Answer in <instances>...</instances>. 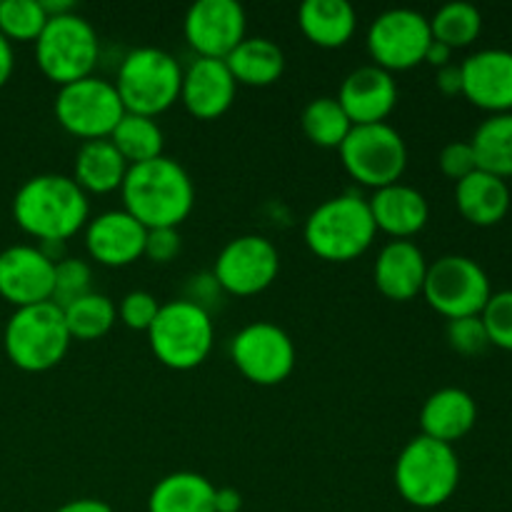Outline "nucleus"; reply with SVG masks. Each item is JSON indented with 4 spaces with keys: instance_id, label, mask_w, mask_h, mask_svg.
<instances>
[{
    "instance_id": "nucleus-9",
    "label": "nucleus",
    "mask_w": 512,
    "mask_h": 512,
    "mask_svg": "<svg viewBox=\"0 0 512 512\" xmlns=\"http://www.w3.org/2000/svg\"><path fill=\"white\" fill-rule=\"evenodd\" d=\"M338 150L350 178L373 190L400 183L408 165V145L390 123L353 125Z\"/></svg>"
},
{
    "instance_id": "nucleus-3",
    "label": "nucleus",
    "mask_w": 512,
    "mask_h": 512,
    "mask_svg": "<svg viewBox=\"0 0 512 512\" xmlns=\"http://www.w3.org/2000/svg\"><path fill=\"white\" fill-rule=\"evenodd\" d=\"M393 480L400 498L413 508H440L453 498L460 485L458 453L453 445L418 435L400 450Z\"/></svg>"
},
{
    "instance_id": "nucleus-4",
    "label": "nucleus",
    "mask_w": 512,
    "mask_h": 512,
    "mask_svg": "<svg viewBox=\"0 0 512 512\" xmlns=\"http://www.w3.org/2000/svg\"><path fill=\"white\" fill-rule=\"evenodd\" d=\"M375 233L378 228H375L368 198H360L355 193L323 200L308 215L303 228L305 245L318 258L330 260V263H348V260L360 258L373 245Z\"/></svg>"
},
{
    "instance_id": "nucleus-23",
    "label": "nucleus",
    "mask_w": 512,
    "mask_h": 512,
    "mask_svg": "<svg viewBox=\"0 0 512 512\" xmlns=\"http://www.w3.org/2000/svg\"><path fill=\"white\" fill-rule=\"evenodd\" d=\"M478 420V403L463 388H440L420 410V428L428 438L453 445L463 440Z\"/></svg>"
},
{
    "instance_id": "nucleus-44",
    "label": "nucleus",
    "mask_w": 512,
    "mask_h": 512,
    "mask_svg": "<svg viewBox=\"0 0 512 512\" xmlns=\"http://www.w3.org/2000/svg\"><path fill=\"white\" fill-rule=\"evenodd\" d=\"M15 70V53H13V43L8 38L0 35V88L10 80Z\"/></svg>"
},
{
    "instance_id": "nucleus-14",
    "label": "nucleus",
    "mask_w": 512,
    "mask_h": 512,
    "mask_svg": "<svg viewBox=\"0 0 512 512\" xmlns=\"http://www.w3.org/2000/svg\"><path fill=\"white\" fill-rule=\"evenodd\" d=\"M280 270V253L263 235H240L223 245L215 258L213 280L230 295L248 298L273 285Z\"/></svg>"
},
{
    "instance_id": "nucleus-2",
    "label": "nucleus",
    "mask_w": 512,
    "mask_h": 512,
    "mask_svg": "<svg viewBox=\"0 0 512 512\" xmlns=\"http://www.w3.org/2000/svg\"><path fill=\"white\" fill-rule=\"evenodd\" d=\"M120 195L123 210L148 230L178 228L195 205V185L188 170L168 155L130 165Z\"/></svg>"
},
{
    "instance_id": "nucleus-20",
    "label": "nucleus",
    "mask_w": 512,
    "mask_h": 512,
    "mask_svg": "<svg viewBox=\"0 0 512 512\" xmlns=\"http://www.w3.org/2000/svg\"><path fill=\"white\" fill-rule=\"evenodd\" d=\"M238 83L225 65V60L195 58L183 70V85H180V100L185 103L190 115L200 120H215L233 105Z\"/></svg>"
},
{
    "instance_id": "nucleus-26",
    "label": "nucleus",
    "mask_w": 512,
    "mask_h": 512,
    "mask_svg": "<svg viewBox=\"0 0 512 512\" xmlns=\"http://www.w3.org/2000/svg\"><path fill=\"white\" fill-rule=\"evenodd\" d=\"M128 168L130 165L125 163L118 148L110 143V138L85 140L75 155L73 180L85 193H113V190H120Z\"/></svg>"
},
{
    "instance_id": "nucleus-40",
    "label": "nucleus",
    "mask_w": 512,
    "mask_h": 512,
    "mask_svg": "<svg viewBox=\"0 0 512 512\" xmlns=\"http://www.w3.org/2000/svg\"><path fill=\"white\" fill-rule=\"evenodd\" d=\"M180 253L178 228H153L145 238V255L153 263H170Z\"/></svg>"
},
{
    "instance_id": "nucleus-10",
    "label": "nucleus",
    "mask_w": 512,
    "mask_h": 512,
    "mask_svg": "<svg viewBox=\"0 0 512 512\" xmlns=\"http://www.w3.org/2000/svg\"><path fill=\"white\" fill-rule=\"evenodd\" d=\"M423 295L430 308L455 320L483 313L493 288L478 260L468 255H443L428 265Z\"/></svg>"
},
{
    "instance_id": "nucleus-5",
    "label": "nucleus",
    "mask_w": 512,
    "mask_h": 512,
    "mask_svg": "<svg viewBox=\"0 0 512 512\" xmlns=\"http://www.w3.org/2000/svg\"><path fill=\"white\" fill-rule=\"evenodd\" d=\"M65 315L53 300L15 308L3 330V348L10 363L25 373H45L60 365L70 348Z\"/></svg>"
},
{
    "instance_id": "nucleus-22",
    "label": "nucleus",
    "mask_w": 512,
    "mask_h": 512,
    "mask_svg": "<svg viewBox=\"0 0 512 512\" xmlns=\"http://www.w3.org/2000/svg\"><path fill=\"white\" fill-rule=\"evenodd\" d=\"M368 205L375 228L393 235L395 240H410L418 235L430 218V205L425 195L405 183L375 190L373 198H368Z\"/></svg>"
},
{
    "instance_id": "nucleus-33",
    "label": "nucleus",
    "mask_w": 512,
    "mask_h": 512,
    "mask_svg": "<svg viewBox=\"0 0 512 512\" xmlns=\"http://www.w3.org/2000/svg\"><path fill=\"white\" fill-rule=\"evenodd\" d=\"M430 20V33L433 40L448 45L450 50L468 48L478 40L480 30H483V15L475 5L465 3V0H455V3H445L443 8L435 10Z\"/></svg>"
},
{
    "instance_id": "nucleus-45",
    "label": "nucleus",
    "mask_w": 512,
    "mask_h": 512,
    "mask_svg": "<svg viewBox=\"0 0 512 512\" xmlns=\"http://www.w3.org/2000/svg\"><path fill=\"white\" fill-rule=\"evenodd\" d=\"M450 55H453V50H450L448 45L433 40V43H430V48H428V53H425V63L435 65V68H443V65L450 63Z\"/></svg>"
},
{
    "instance_id": "nucleus-24",
    "label": "nucleus",
    "mask_w": 512,
    "mask_h": 512,
    "mask_svg": "<svg viewBox=\"0 0 512 512\" xmlns=\"http://www.w3.org/2000/svg\"><path fill=\"white\" fill-rule=\"evenodd\" d=\"M508 180L475 170L468 178L455 183V205L468 223L478 228H490L505 220L510 210Z\"/></svg>"
},
{
    "instance_id": "nucleus-6",
    "label": "nucleus",
    "mask_w": 512,
    "mask_h": 512,
    "mask_svg": "<svg viewBox=\"0 0 512 512\" xmlns=\"http://www.w3.org/2000/svg\"><path fill=\"white\" fill-rule=\"evenodd\" d=\"M213 338V318L193 298L170 300L160 305L148 330L150 350L170 370L198 368L208 358Z\"/></svg>"
},
{
    "instance_id": "nucleus-15",
    "label": "nucleus",
    "mask_w": 512,
    "mask_h": 512,
    "mask_svg": "<svg viewBox=\"0 0 512 512\" xmlns=\"http://www.w3.org/2000/svg\"><path fill=\"white\" fill-rule=\"evenodd\" d=\"M243 5L235 0H198L188 8L183 33L198 58L225 60L245 40Z\"/></svg>"
},
{
    "instance_id": "nucleus-36",
    "label": "nucleus",
    "mask_w": 512,
    "mask_h": 512,
    "mask_svg": "<svg viewBox=\"0 0 512 512\" xmlns=\"http://www.w3.org/2000/svg\"><path fill=\"white\" fill-rule=\"evenodd\" d=\"M490 345L512 353V290L490 295L488 305L480 313Z\"/></svg>"
},
{
    "instance_id": "nucleus-21",
    "label": "nucleus",
    "mask_w": 512,
    "mask_h": 512,
    "mask_svg": "<svg viewBox=\"0 0 512 512\" xmlns=\"http://www.w3.org/2000/svg\"><path fill=\"white\" fill-rule=\"evenodd\" d=\"M425 253L413 240H390L383 245L373 265L375 288L395 303H405L423 295L425 275H428Z\"/></svg>"
},
{
    "instance_id": "nucleus-19",
    "label": "nucleus",
    "mask_w": 512,
    "mask_h": 512,
    "mask_svg": "<svg viewBox=\"0 0 512 512\" xmlns=\"http://www.w3.org/2000/svg\"><path fill=\"white\" fill-rule=\"evenodd\" d=\"M338 103L343 105L353 125L385 123L398 105V85L393 73L375 63L350 70L340 83Z\"/></svg>"
},
{
    "instance_id": "nucleus-18",
    "label": "nucleus",
    "mask_w": 512,
    "mask_h": 512,
    "mask_svg": "<svg viewBox=\"0 0 512 512\" xmlns=\"http://www.w3.org/2000/svg\"><path fill=\"white\" fill-rule=\"evenodd\" d=\"M463 95L490 115L512 113V50L485 48L460 63Z\"/></svg>"
},
{
    "instance_id": "nucleus-27",
    "label": "nucleus",
    "mask_w": 512,
    "mask_h": 512,
    "mask_svg": "<svg viewBox=\"0 0 512 512\" xmlns=\"http://www.w3.org/2000/svg\"><path fill=\"white\" fill-rule=\"evenodd\" d=\"M215 490L200 473H170L150 490L148 512H215Z\"/></svg>"
},
{
    "instance_id": "nucleus-7",
    "label": "nucleus",
    "mask_w": 512,
    "mask_h": 512,
    "mask_svg": "<svg viewBox=\"0 0 512 512\" xmlns=\"http://www.w3.org/2000/svg\"><path fill=\"white\" fill-rule=\"evenodd\" d=\"M113 85L125 113L155 118L180 100L183 68L168 50L143 45L125 55Z\"/></svg>"
},
{
    "instance_id": "nucleus-37",
    "label": "nucleus",
    "mask_w": 512,
    "mask_h": 512,
    "mask_svg": "<svg viewBox=\"0 0 512 512\" xmlns=\"http://www.w3.org/2000/svg\"><path fill=\"white\" fill-rule=\"evenodd\" d=\"M445 335H448L450 348L460 355H468V358L480 355L490 345L488 333H485V325H483V318H480V315L448 320Z\"/></svg>"
},
{
    "instance_id": "nucleus-39",
    "label": "nucleus",
    "mask_w": 512,
    "mask_h": 512,
    "mask_svg": "<svg viewBox=\"0 0 512 512\" xmlns=\"http://www.w3.org/2000/svg\"><path fill=\"white\" fill-rule=\"evenodd\" d=\"M440 170H443L450 180H455V183L468 178L470 173H475V170H478V160H475L470 140H455V143L445 145V148L440 150Z\"/></svg>"
},
{
    "instance_id": "nucleus-8",
    "label": "nucleus",
    "mask_w": 512,
    "mask_h": 512,
    "mask_svg": "<svg viewBox=\"0 0 512 512\" xmlns=\"http://www.w3.org/2000/svg\"><path fill=\"white\" fill-rule=\"evenodd\" d=\"M100 58V40L83 15H50L43 33L35 40L38 68L55 85H68L93 75Z\"/></svg>"
},
{
    "instance_id": "nucleus-30",
    "label": "nucleus",
    "mask_w": 512,
    "mask_h": 512,
    "mask_svg": "<svg viewBox=\"0 0 512 512\" xmlns=\"http://www.w3.org/2000/svg\"><path fill=\"white\" fill-rule=\"evenodd\" d=\"M110 143L118 148V153L123 155L125 163L138 165L163 155L165 135L163 130H160V125L155 123V118L125 113L123 120H120V123L115 125L113 133H110Z\"/></svg>"
},
{
    "instance_id": "nucleus-42",
    "label": "nucleus",
    "mask_w": 512,
    "mask_h": 512,
    "mask_svg": "<svg viewBox=\"0 0 512 512\" xmlns=\"http://www.w3.org/2000/svg\"><path fill=\"white\" fill-rule=\"evenodd\" d=\"M55 512H115L110 508L105 500L98 498H78V500H70V503L60 505Z\"/></svg>"
},
{
    "instance_id": "nucleus-31",
    "label": "nucleus",
    "mask_w": 512,
    "mask_h": 512,
    "mask_svg": "<svg viewBox=\"0 0 512 512\" xmlns=\"http://www.w3.org/2000/svg\"><path fill=\"white\" fill-rule=\"evenodd\" d=\"M300 125H303L305 138L320 148H340L353 128L348 113L333 95H320L310 100L300 115Z\"/></svg>"
},
{
    "instance_id": "nucleus-35",
    "label": "nucleus",
    "mask_w": 512,
    "mask_h": 512,
    "mask_svg": "<svg viewBox=\"0 0 512 512\" xmlns=\"http://www.w3.org/2000/svg\"><path fill=\"white\" fill-rule=\"evenodd\" d=\"M90 280H93V270L85 260L80 258H63L55 263V283H53V303L65 308L73 300L83 298L90 293Z\"/></svg>"
},
{
    "instance_id": "nucleus-17",
    "label": "nucleus",
    "mask_w": 512,
    "mask_h": 512,
    "mask_svg": "<svg viewBox=\"0 0 512 512\" xmlns=\"http://www.w3.org/2000/svg\"><path fill=\"white\" fill-rule=\"evenodd\" d=\"M148 228L133 218L128 210H105L85 225L88 255L108 268H125L145 255Z\"/></svg>"
},
{
    "instance_id": "nucleus-38",
    "label": "nucleus",
    "mask_w": 512,
    "mask_h": 512,
    "mask_svg": "<svg viewBox=\"0 0 512 512\" xmlns=\"http://www.w3.org/2000/svg\"><path fill=\"white\" fill-rule=\"evenodd\" d=\"M158 310L160 303L155 300V295H150L148 290H130V293L123 295V300H120L118 318L123 320L125 328L148 333Z\"/></svg>"
},
{
    "instance_id": "nucleus-12",
    "label": "nucleus",
    "mask_w": 512,
    "mask_h": 512,
    "mask_svg": "<svg viewBox=\"0 0 512 512\" xmlns=\"http://www.w3.org/2000/svg\"><path fill=\"white\" fill-rule=\"evenodd\" d=\"M433 43L430 20L413 8H390L368 28V53L378 68L408 70L425 63Z\"/></svg>"
},
{
    "instance_id": "nucleus-13",
    "label": "nucleus",
    "mask_w": 512,
    "mask_h": 512,
    "mask_svg": "<svg viewBox=\"0 0 512 512\" xmlns=\"http://www.w3.org/2000/svg\"><path fill=\"white\" fill-rule=\"evenodd\" d=\"M230 358L255 385H278L295 370V343L280 325L258 320L235 333Z\"/></svg>"
},
{
    "instance_id": "nucleus-34",
    "label": "nucleus",
    "mask_w": 512,
    "mask_h": 512,
    "mask_svg": "<svg viewBox=\"0 0 512 512\" xmlns=\"http://www.w3.org/2000/svg\"><path fill=\"white\" fill-rule=\"evenodd\" d=\"M48 23L40 0H0V35L10 43H25V40H38Z\"/></svg>"
},
{
    "instance_id": "nucleus-41",
    "label": "nucleus",
    "mask_w": 512,
    "mask_h": 512,
    "mask_svg": "<svg viewBox=\"0 0 512 512\" xmlns=\"http://www.w3.org/2000/svg\"><path fill=\"white\" fill-rule=\"evenodd\" d=\"M440 93L445 95H463V73H460V65H443L438 68V78H435Z\"/></svg>"
},
{
    "instance_id": "nucleus-28",
    "label": "nucleus",
    "mask_w": 512,
    "mask_h": 512,
    "mask_svg": "<svg viewBox=\"0 0 512 512\" xmlns=\"http://www.w3.org/2000/svg\"><path fill=\"white\" fill-rule=\"evenodd\" d=\"M235 83L265 88L280 80L285 70V55L280 45L260 35H245L243 43L225 58Z\"/></svg>"
},
{
    "instance_id": "nucleus-1",
    "label": "nucleus",
    "mask_w": 512,
    "mask_h": 512,
    "mask_svg": "<svg viewBox=\"0 0 512 512\" xmlns=\"http://www.w3.org/2000/svg\"><path fill=\"white\" fill-rule=\"evenodd\" d=\"M13 218L40 243H65L88 225V193L70 175H33L15 193Z\"/></svg>"
},
{
    "instance_id": "nucleus-29",
    "label": "nucleus",
    "mask_w": 512,
    "mask_h": 512,
    "mask_svg": "<svg viewBox=\"0 0 512 512\" xmlns=\"http://www.w3.org/2000/svg\"><path fill=\"white\" fill-rule=\"evenodd\" d=\"M478 170L508 180L512 178V113H498L485 118L475 128L473 138Z\"/></svg>"
},
{
    "instance_id": "nucleus-25",
    "label": "nucleus",
    "mask_w": 512,
    "mask_h": 512,
    "mask_svg": "<svg viewBox=\"0 0 512 512\" xmlns=\"http://www.w3.org/2000/svg\"><path fill=\"white\" fill-rule=\"evenodd\" d=\"M305 38L320 48H343L358 28V13L348 0H305L298 10Z\"/></svg>"
},
{
    "instance_id": "nucleus-32",
    "label": "nucleus",
    "mask_w": 512,
    "mask_h": 512,
    "mask_svg": "<svg viewBox=\"0 0 512 512\" xmlns=\"http://www.w3.org/2000/svg\"><path fill=\"white\" fill-rule=\"evenodd\" d=\"M65 325L73 340H98L110 333V328L118 320V308L113 300L103 293L90 290L83 298L73 300L63 308Z\"/></svg>"
},
{
    "instance_id": "nucleus-11",
    "label": "nucleus",
    "mask_w": 512,
    "mask_h": 512,
    "mask_svg": "<svg viewBox=\"0 0 512 512\" xmlns=\"http://www.w3.org/2000/svg\"><path fill=\"white\" fill-rule=\"evenodd\" d=\"M55 118L75 138L100 140L110 138L115 125L123 120L125 108L118 90L110 80L88 75L75 83L60 85L55 95Z\"/></svg>"
},
{
    "instance_id": "nucleus-43",
    "label": "nucleus",
    "mask_w": 512,
    "mask_h": 512,
    "mask_svg": "<svg viewBox=\"0 0 512 512\" xmlns=\"http://www.w3.org/2000/svg\"><path fill=\"white\" fill-rule=\"evenodd\" d=\"M243 498L235 488H218L215 490V512H240Z\"/></svg>"
},
{
    "instance_id": "nucleus-16",
    "label": "nucleus",
    "mask_w": 512,
    "mask_h": 512,
    "mask_svg": "<svg viewBox=\"0 0 512 512\" xmlns=\"http://www.w3.org/2000/svg\"><path fill=\"white\" fill-rule=\"evenodd\" d=\"M55 263L35 245H10L0 253V298L13 308L53 298Z\"/></svg>"
}]
</instances>
